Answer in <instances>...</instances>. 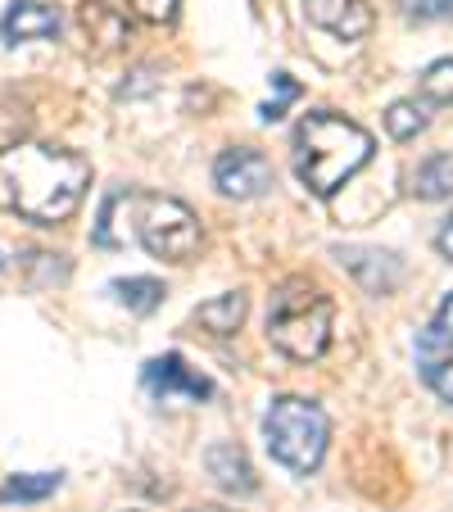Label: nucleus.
I'll return each instance as SVG.
<instances>
[{
  "label": "nucleus",
  "instance_id": "obj_1",
  "mask_svg": "<svg viewBox=\"0 0 453 512\" xmlns=\"http://www.w3.org/2000/svg\"><path fill=\"white\" fill-rule=\"evenodd\" d=\"M91 164L68 145L19 141L0 150V209L37 227H59L82 209Z\"/></svg>",
  "mask_w": 453,
  "mask_h": 512
},
{
  "label": "nucleus",
  "instance_id": "obj_2",
  "mask_svg": "<svg viewBox=\"0 0 453 512\" xmlns=\"http://www.w3.org/2000/svg\"><path fill=\"white\" fill-rule=\"evenodd\" d=\"M372 150V132L336 109H313L295 127V173L318 200H331L372 159Z\"/></svg>",
  "mask_w": 453,
  "mask_h": 512
},
{
  "label": "nucleus",
  "instance_id": "obj_3",
  "mask_svg": "<svg viewBox=\"0 0 453 512\" xmlns=\"http://www.w3.org/2000/svg\"><path fill=\"white\" fill-rule=\"evenodd\" d=\"M268 345L286 354L290 363H313L327 354L331 327H336V304L309 277H286L268 300Z\"/></svg>",
  "mask_w": 453,
  "mask_h": 512
},
{
  "label": "nucleus",
  "instance_id": "obj_4",
  "mask_svg": "<svg viewBox=\"0 0 453 512\" xmlns=\"http://www.w3.org/2000/svg\"><path fill=\"white\" fill-rule=\"evenodd\" d=\"M263 440H268L272 458H277L286 472L309 476V472H318L322 458H327L331 422L313 399L281 395V399H272L268 417H263Z\"/></svg>",
  "mask_w": 453,
  "mask_h": 512
},
{
  "label": "nucleus",
  "instance_id": "obj_5",
  "mask_svg": "<svg viewBox=\"0 0 453 512\" xmlns=\"http://www.w3.org/2000/svg\"><path fill=\"white\" fill-rule=\"evenodd\" d=\"M132 236L164 263H191L204 245L200 218L191 204L145 191H132Z\"/></svg>",
  "mask_w": 453,
  "mask_h": 512
},
{
  "label": "nucleus",
  "instance_id": "obj_6",
  "mask_svg": "<svg viewBox=\"0 0 453 512\" xmlns=\"http://www.w3.org/2000/svg\"><path fill=\"white\" fill-rule=\"evenodd\" d=\"M417 368L426 386L453 404V295L440 304L431 327L417 336Z\"/></svg>",
  "mask_w": 453,
  "mask_h": 512
},
{
  "label": "nucleus",
  "instance_id": "obj_7",
  "mask_svg": "<svg viewBox=\"0 0 453 512\" xmlns=\"http://www.w3.org/2000/svg\"><path fill=\"white\" fill-rule=\"evenodd\" d=\"M213 186L227 200H259L272 186V164L250 145H232V150H222L213 159Z\"/></svg>",
  "mask_w": 453,
  "mask_h": 512
},
{
  "label": "nucleus",
  "instance_id": "obj_8",
  "mask_svg": "<svg viewBox=\"0 0 453 512\" xmlns=\"http://www.w3.org/2000/svg\"><path fill=\"white\" fill-rule=\"evenodd\" d=\"M145 390L155 399H164V404H173V399H186V404H204V399L213 395V381L200 377L195 368H186L182 354H159L145 363L141 372Z\"/></svg>",
  "mask_w": 453,
  "mask_h": 512
},
{
  "label": "nucleus",
  "instance_id": "obj_9",
  "mask_svg": "<svg viewBox=\"0 0 453 512\" xmlns=\"http://www.w3.org/2000/svg\"><path fill=\"white\" fill-rule=\"evenodd\" d=\"M78 28L87 37L91 55H114L132 41V23L118 5H105V0H82L78 5Z\"/></svg>",
  "mask_w": 453,
  "mask_h": 512
},
{
  "label": "nucleus",
  "instance_id": "obj_10",
  "mask_svg": "<svg viewBox=\"0 0 453 512\" xmlns=\"http://www.w3.org/2000/svg\"><path fill=\"white\" fill-rule=\"evenodd\" d=\"M64 28V14L46 0H14L5 19H0V37L10 41V46H23V41H50L59 37Z\"/></svg>",
  "mask_w": 453,
  "mask_h": 512
},
{
  "label": "nucleus",
  "instance_id": "obj_11",
  "mask_svg": "<svg viewBox=\"0 0 453 512\" xmlns=\"http://www.w3.org/2000/svg\"><path fill=\"white\" fill-rule=\"evenodd\" d=\"M304 14L340 41H363L372 32V10L363 0H304Z\"/></svg>",
  "mask_w": 453,
  "mask_h": 512
},
{
  "label": "nucleus",
  "instance_id": "obj_12",
  "mask_svg": "<svg viewBox=\"0 0 453 512\" xmlns=\"http://www.w3.org/2000/svg\"><path fill=\"white\" fill-rule=\"evenodd\" d=\"M204 467H209L213 481H218L227 494H236V499H250V494L259 490V476H254L250 458H245V449L232 445V440H218V445H209V454H204Z\"/></svg>",
  "mask_w": 453,
  "mask_h": 512
},
{
  "label": "nucleus",
  "instance_id": "obj_13",
  "mask_svg": "<svg viewBox=\"0 0 453 512\" xmlns=\"http://www.w3.org/2000/svg\"><path fill=\"white\" fill-rule=\"evenodd\" d=\"M245 313H250V300H245L241 290H227V295H218V300L195 309V327L222 340V336H236V331H241Z\"/></svg>",
  "mask_w": 453,
  "mask_h": 512
},
{
  "label": "nucleus",
  "instance_id": "obj_14",
  "mask_svg": "<svg viewBox=\"0 0 453 512\" xmlns=\"http://www.w3.org/2000/svg\"><path fill=\"white\" fill-rule=\"evenodd\" d=\"M408 191H413L417 200H449L453 195V155L449 150L422 159V164L413 168V186H408Z\"/></svg>",
  "mask_w": 453,
  "mask_h": 512
},
{
  "label": "nucleus",
  "instance_id": "obj_15",
  "mask_svg": "<svg viewBox=\"0 0 453 512\" xmlns=\"http://www.w3.org/2000/svg\"><path fill=\"white\" fill-rule=\"evenodd\" d=\"M109 295L132 313H155L168 290H164V281H155V277H118V281H109Z\"/></svg>",
  "mask_w": 453,
  "mask_h": 512
},
{
  "label": "nucleus",
  "instance_id": "obj_16",
  "mask_svg": "<svg viewBox=\"0 0 453 512\" xmlns=\"http://www.w3.org/2000/svg\"><path fill=\"white\" fill-rule=\"evenodd\" d=\"M59 490V472H28L0 485V503H41Z\"/></svg>",
  "mask_w": 453,
  "mask_h": 512
},
{
  "label": "nucleus",
  "instance_id": "obj_17",
  "mask_svg": "<svg viewBox=\"0 0 453 512\" xmlns=\"http://www.w3.org/2000/svg\"><path fill=\"white\" fill-rule=\"evenodd\" d=\"M422 127H426V100H395L386 109V132L395 141H413Z\"/></svg>",
  "mask_w": 453,
  "mask_h": 512
},
{
  "label": "nucleus",
  "instance_id": "obj_18",
  "mask_svg": "<svg viewBox=\"0 0 453 512\" xmlns=\"http://www.w3.org/2000/svg\"><path fill=\"white\" fill-rule=\"evenodd\" d=\"M417 91H422L426 105H453V59L426 64L422 78H417Z\"/></svg>",
  "mask_w": 453,
  "mask_h": 512
},
{
  "label": "nucleus",
  "instance_id": "obj_19",
  "mask_svg": "<svg viewBox=\"0 0 453 512\" xmlns=\"http://www.w3.org/2000/svg\"><path fill=\"white\" fill-rule=\"evenodd\" d=\"M272 91H277V96H272L268 105L259 109V118H263V123H277V118L286 114V105H290V100H299V87H295V78H290V73H272Z\"/></svg>",
  "mask_w": 453,
  "mask_h": 512
},
{
  "label": "nucleus",
  "instance_id": "obj_20",
  "mask_svg": "<svg viewBox=\"0 0 453 512\" xmlns=\"http://www.w3.org/2000/svg\"><path fill=\"white\" fill-rule=\"evenodd\" d=\"M123 5H127V14H136L141 23H173L182 0H123Z\"/></svg>",
  "mask_w": 453,
  "mask_h": 512
},
{
  "label": "nucleus",
  "instance_id": "obj_21",
  "mask_svg": "<svg viewBox=\"0 0 453 512\" xmlns=\"http://www.w3.org/2000/svg\"><path fill=\"white\" fill-rule=\"evenodd\" d=\"M404 19H453V0H404Z\"/></svg>",
  "mask_w": 453,
  "mask_h": 512
},
{
  "label": "nucleus",
  "instance_id": "obj_22",
  "mask_svg": "<svg viewBox=\"0 0 453 512\" xmlns=\"http://www.w3.org/2000/svg\"><path fill=\"white\" fill-rule=\"evenodd\" d=\"M435 250H440L444 259L453 263V213H449V218H444V223H440V232H435Z\"/></svg>",
  "mask_w": 453,
  "mask_h": 512
}]
</instances>
